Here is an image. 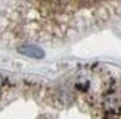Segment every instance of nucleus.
<instances>
[{"label":"nucleus","mask_w":121,"mask_h":119,"mask_svg":"<svg viewBox=\"0 0 121 119\" xmlns=\"http://www.w3.org/2000/svg\"><path fill=\"white\" fill-rule=\"evenodd\" d=\"M18 52L24 56L33 57V59H43L44 57V52L34 44H22L18 47Z\"/></svg>","instance_id":"nucleus-1"},{"label":"nucleus","mask_w":121,"mask_h":119,"mask_svg":"<svg viewBox=\"0 0 121 119\" xmlns=\"http://www.w3.org/2000/svg\"><path fill=\"white\" fill-rule=\"evenodd\" d=\"M3 82H4V78H3V75L0 74V88L3 87Z\"/></svg>","instance_id":"nucleus-2"}]
</instances>
